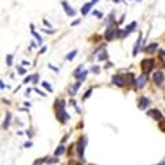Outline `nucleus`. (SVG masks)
Returning a JSON list of instances; mask_svg holds the SVG:
<instances>
[{"label":"nucleus","mask_w":165,"mask_h":165,"mask_svg":"<svg viewBox=\"0 0 165 165\" xmlns=\"http://www.w3.org/2000/svg\"><path fill=\"white\" fill-rule=\"evenodd\" d=\"M135 80H136V79H133L132 73H128V74L125 76V81L128 82V84H135Z\"/></svg>","instance_id":"18"},{"label":"nucleus","mask_w":165,"mask_h":165,"mask_svg":"<svg viewBox=\"0 0 165 165\" xmlns=\"http://www.w3.org/2000/svg\"><path fill=\"white\" fill-rule=\"evenodd\" d=\"M91 1H92V4H96L98 1H99V0H91Z\"/></svg>","instance_id":"42"},{"label":"nucleus","mask_w":165,"mask_h":165,"mask_svg":"<svg viewBox=\"0 0 165 165\" xmlns=\"http://www.w3.org/2000/svg\"><path fill=\"white\" fill-rule=\"evenodd\" d=\"M111 82H113L114 85H117V87H124L127 81H125V77H124V76L114 74L113 77H111Z\"/></svg>","instance_id":"5"},{"label":"nucleus","mask_w":165,"mask_h":165,"mask_svg":"<svg viewBox=\"0 0 165 165\" xmlns=\"http://www.w3.org/2000/svg\"><path fill=\"white\" fill-rule=\"evenodd\" d=\"M32 35H33L35 37H36V40H37V43H39V46H40L41 43H43V39H41V36H40V35H37V33L35 32V30H32Z\"/></svg>","instance_id":"22"},{"label":"nucleus","mask_w":165,"mask_h":165,"mask_svg":"<svg viewBox=\"0 0 165 165\" xmlns=\"http://www.w3.org/2000/svg\"><path fill=\"white\" fill-rule=\"evenodd\" d=\"M32 146V143H30V142H26L25 144H24V147H30Z\"/></svg>","instance_id":"37"},{"label":"nucleus","mask_w":165,"mask_h":165,"mask_svg":"<svg viewBox=\"0 0 165 165\" xmlns=\"http://www.w3.org/2000/svg\"><path fill=\"white\" fill-rule=\"evenodd\" d=\"M158 165H165V161H162V162H161V164H158Z\"/></svg>","instance_id":"44"},{"label":"nucleus","mask_w":165,"mask_h":165,"mask_svg":"<svg viewBox=\"0 0 165 165\" xmlns=\"http://www.w3.org/2000/svg\"><path fill=\"white\" fill-rule=\"evenodd\" d=\"M117 29L119 28H114V26H109L108 30H106V33H105V39L108 40V41H110V40H113L114 37H117Z\"/></svg>","instance_id":"4"},{"label":"nucleus","mask_w":165,"mask_h":165,"mask_svg":"<svg viewBox=\"0 0 165 165\" xmlns=\"http://www.w3.org/2000/svg\"><path fill=\"white\" fill-rule=\"evenodd\" d=\"M44 161H46V158H39V160H36V161H35V164H33V165H41Z\"/></svg>","instance_id":"27"},{"label":"nucleus","mask_w":165,"mask_h":165,"mask_svg":"<svg viewBox=\"0 0 165 165\" xmlns=\"http://www.w3.org/2000/svg\"><path fill=\"white\" fill-rule=\"evenodd\" d=\"M113 1H116V3H120V1H121V0H113Z\"/></svg>","instance_id":"43"},{"label":"nucleus","mask_w":165,"mask_h":165,"mask_svg":"<svg viewBox=\"0 0 165 165\" xmlns=\"http://www.w3.org/2000/svg\"><path fill=\"white\" fill-rule=\"evenodd\" d=\"M41 84H43V87H44V88H46L47 91H50V92H52V87H51V85H50V84H48V82H47V81H43V82H41Z\"/></svg>","instance_id":"23"},{"label":"nucleus","mask_w":165,"mask_h":165,"mask_svg":"<svg viewBox=\"0 0 165 165\" xmlns=\"http://www.w3.org/2000/svg\"><path fill=\"white\" fill-rule=\"evenodd\" d=\"M153 81L157 84V85H162L164 82V73L161 70H157V72L153 73Z\"/></svg>","instance_id":"6"},{"label":"nucleus","mask_w":165,"mask_h":165,"mask_svg":"<svg viewBox=\"0 0 165 165\" xmlns=\"http://www.w3.org/2000/svg\"><path fill=\"white\" fill-rule=\"evenodd\" d=\"M68 138H69V135H65V138L62 139V142H66V140H68Z\"/></svg>","instance_id":"39"},{"label":"nucleus","mask_w":165,"mask_h":165,"mask_svg":"<svg viewBox=\"0 0 165 165\" xmlns=\"http://www.w3.org/2000/svg\"><path fill=\"white\" fill-rule=\"evenodd\" d=\"M79 24H80V19H76V21L72 22V26H76V25H79Z\"/></svg>","instance_id":"34"},{"label":"nucleus","mask_w":165,"mask_h":165,"mask_svg":"<svg viewBox=\"0 0 165 165\" xmlns=\"http://www.w3.org/2000/svg\"><path fill=\"white\" fill-rule=\"evenodd\" d=\"M35 91H36V92H37V94H40V95H41V96H46V94H44V92H43V91H40V90H39V88H35Z\"/></svg>","instance_id":"32"},{"label":"nucleus","mask_w":165,"mask_h":165,"mask_svg":"<svg viewBox=\"0 0 165 165\" xmlns=\"http://www.w3.org/2000/svg\"><path fill=\"white\" fill-rule=\"evenodd\" d=\"M92 14H94V15H96L98 18H102V17H103V15H102V13H99V11H96V10H94Z\"/></svg>","instance_id":"30"},{"label":"nucleus","mask_w":165,"mask_h":165,"mask_svg":"<svg viewBox=\"0 0 165 165\" xmlns=\"http://www.w3.org/2000/svg\"><path fill=\"white\" fill-rule=\"evenodd\" d=\"M18 73H19V74H25L26 70L24 68H21V66H19V68H18Z\"/></svg>","instance_id":"31"},{"label":"nucleus","mask_w":165,"mask_h":165,"mask_svg":"<svg viewBox=\"0 0 165 165\" xmlns=\"http://www.w3.org/2000/svg\"><path fill=\"white\" fill-rule=\"evenodd\" d=\"M140 68H142L143 74H147V73L151 72L153 68H154V59H143V61H142V65H140Z\"/></svg>","instance_id":"3"},{"label":"nucleus","mask_w":165,"mask_h":165,"mask_svg":"<svg viewBox=\"0 0 165 165\" xmlns=\"http://www.w3.org/2000/svg\"><path fill=\"white\" fill-rule=\"evenodd\" d=\"M44 24H46L47 26H50V28H51V24H50V22H48V21H47V19H44Z\"/></svg>","instance_id":"38"},{"label":"nucleus","mask_w":165,"mask_h":165,"mask_svg":"<svg viewBox=\"0 0 165 165\" xmlns=\"http://www.w3.org/2000/svg\"><path fill=\"white\" fill-rule=\"evenodd\" d=\"M37 80H39V76L35 74V76H33V82H35V84H37Z\"/></svg>","instance_id":"33"},{"label":"nucleus","mask_w":165,"mask_h":165,"mask_svg":"<svg viewBox=\"0 0 165 165\" xmlns=\"http://www.w3.org/2000/svg\"><path fill=\"white\" fill-rule=\"evenodd\" d=\"M65 153V146L63 144H59V146L57 147V150H55V157H58V155H61V154H63Z\"/></svg>","instance_id":"16"},{"label":"nucleus","mask_w":165,"mask_h":165,"mask_svg":"<svg viewBox=\"0 0 165 165\" xmlns=\"http://www.w3.org/2000/svg\"><path fill=\"white\" fill-rule=\"evenodd\" d=\"M138 1H140V0H138Z\"/></svg>","instance_id":"46"},{"label":"nucleus","mask_w":165,"mask_h":165,"mask_svg":"<svg viewBox=\"0 0 165 165\" xmlns=\"http://www.w3.org/2000/svg\"><path fill=\"white\" fill-rule=\"evenodd\" d=\"M32 80H33V76H28V77L24 80V84H28V82H29V81H32Z\"/></svg>","instance_id":"29"},{"label":"nucleus","mask_w":165,"mask_h":165,"mask_svg":"<svg viewBox=\"0 0 165 165\" xmlns=\"http://www.w3.org/2000/svg\"><path fill=\"white\" fill-rule=\"evenodd\" d=\"M13 65V55L8 54L7 55V66H11Z\"/></svg>","instance_id":"25"},{"label":"nucleus","mask_w":165,"mask_h":165,"mask_svg":"<svg viewBox=\"0 0 165 165\" xmlns=\"http://www.w3.org/2000/svg\"><path fill=\"white\" fill-rule=\"evenodd\" d=\"M161 54H162V55H165V51H161Z\"/></svg>","instance_id":"45"},{"label":"nucleus","mask_w":165,"mask_h":165,"mask_svg":"<svg viewBox=\"0 0 165 165\" xmlns=\"http://www.w3.org/2000/svg\"><path fill=\"white\" fill-rule=\"evenodd\" d=\"M50 66V69H52V70H55V72H58V68H55L54 65H48Z\"/></svg>","instance_id":"35"},{"label":"nucleus","mask_w":165,"mask_h":165,"mask_svg":"<svg viewBox=\"0 0 165 165\" xmlns=\"http://www.w3.org/2000/svg\"><path fill=\"white\" fill-rule=\"evenodd\" d=\"M91 94H92V90H91V88H90V90H88V91H87V92H85V95L82 96V99H88V98L91 96Z\"/></svg>","instance_id":"26"},{"label":"nucleus","mask_w":165,"mask_h":165,"mask_svg":"<svg viewBox=\"0 0 165 165\" xmlns=\"http://www.w3.org/2000/svg\"><path fill=\"white\" fill-rule=\"evenodd\" d=\"M149 81V79H147V76L146 74H142L139 76L136 80H135V85L138 87V88H143L144 85H146V82Z\"/></svg>","instance_id":"7"},{"label":"nucleus","mask_w":165,"mask_h":165,"mask_svg":"<svg viewBox=\"0 0 165 165\" xmlns=\"http://www.w3.org/2000/svg\"><path fill=\"white\" fill-rule=\"evenodd\" d=\"M10 121H11V114L7 113V114H6V120H4V122H3V128L4 129H7L8 127H10Z\"/></svg>","instance_id":"14"},{"label":"nucleus","mask_w":165,"mask_h":165,"mask_svg":"<svg viewBox=\"0 0 165 165\" xmlns=\"http://www.w3.org/2000/svg\"><path fill=\"white\" fill-rule=\"evenodd\" d=\"M87 74H88V72H87V70H82L81 73H79V74H76L74 77H76L77 80H80V81H81V80H85Z\"/></svg>","instance_id":"17"},{"label":"nucleus","mask_w":165,"mask_h":165,"mask_svg":"<svg viewBox=\"0 0 165 165\" xmlns=\"http://www.w3.org/2000/svg\"><path fill=\"white\" fill-rule=\"evenodd\" d=\"M57 105H58V111H57L58 120L61 122H66L69 120V114L66 113V110H65V101L61 99V101L57 102Z\"/></svg>","instance_id":"1"},{"label":"nucleus","mask_w":165,"mask_h":165,"mask_svg":"<svg viewBox=\"0 0 165 165\" xmlns=\"http://www.w3.org/2000/svg\"><path fill=\"white\" fill-rule=\"evenodd\" d=\"M0 87H1V90H4V82L0 81Z\"/></svg>","instance_id":"41"},{"label":"nucleus","mask_w":165,"mask_h":165,"mask_svg":"<svg viewBox=\"0 0 165 165\" xmlns=\"http://www.w3.org/2000/svg\"><path fill=\"white\" fill-rule=\"evenodd\" d=\"M147 116H150V117H153L154 120H160L162 119V116H161V111L158 110V109H151V110L147 111Z\"/></svg>","instance_id":"10"},{"label":"nucleus","mask_w":165,"mask_h":165,"mask_svg":"<svg viewBox=\"0 0 165 165\" xmlns=\"http://www.w3.org/2000/svg\"><path fill=\"white\" fill-rule=\"evenodd\" d=\"M59 162V160H58L57 157L55 158H51V160H48V164H58Z\"/></svg>","instance_id":"28"},{"label":"nucleus","mask_w":165,"mask_h":165,"mask_svg":"<svg viewBox=\"0 0 165 165\" xmlns=\"http://www.w3.org/2000/svg\"><path fill=\"white\" fill-rule=\"evenodd\" d=\"M47 51V47H43V48H41V50H40V54H44V52H46Z\"/></svg>","instance_id":"36"},{"label":"nucleus","mask_w":165,"mask_h":165,"mask_svg":"<svg viewBox=\"0 0 165 165\" xmlns=\"http://www.w3.org/2000/svg\"><path fill=\"white\" fill-rule=\"evenodd\" d=\"M92 6H94L92 1H90V3H85V4H84V6L81 7V14H82V15H87L88 13H90L91 8H92Z\"/></svg>","instance_id":"12"},{"label":"nucleus","mask_w":165,"mask_h":165,"mask_svg":"<svg viewBox=\"0 0 165 165\" xmlns=\"http://www.w3.org/2000/svg\"><path fill=\"white\" fill-rule=\"evenodd\" d=\"M142 43H143V37H142V33H140L139 37H138V41L135 43V48H133V52H132L133 57H136V54L140 51V48H142Z\"/></svg>","instance_id":"11"},{"label":"nucleus","mask_w":165,"mask_h":165,"mask_svg":"<svg viewBox=\"0 0 165 165\" xmlns=\"http://www.w3.org/2000/svg\"><path fill=\"white\" fill-rule=\"evenodd\" d=\"M99 70H101V68H99V66H92V68H91V72L92 73H95V74H99Z\"/></svg>","instance_id":"24"},{"label":"nucleus","mask_w":165,"mask_h":165,"mask_svg":"<svg viewBox=\"0 0 165 165\" xmlns=\"http://www.w3.org/2000/svg\"><path fill=\"white\" fill-rule=\"evenodd\" d=\"M77 52H79L77 50H73L72 52H69V54L66 55V61H73V59H74V57L77 55Z\"/></svg>","instance_id":"19"},{"label":"nucleus","mask_w":165,"mask_h":165,"mask_svg":"<svg viewBox=\"0 0 165 165\" xmlns=\"http://www.w3.org/2000/svg\"><path fill=\"white\" fill-rule=\"evenodd\" d=\"M80 84H81V81H80V80H79V81L76 82L74 85H73L72 88H70V91H69V94H70L72 96H74L76 94H77V90H79V88H80Z\"/></svg>","instance_id":"13"},{"label":"nucleus","mask_w":165,"mask_h":165,"mask_svg":"<svg viewBox=\"0 0 165 165\" xmlns=\"http://www.w3.org/2000/svg\"><path fill=\"white\" fill-rule=\"evenodd\" d=\"M62 7H63L65 13L68 14V17H74V15H76V11L73 10L70 6H69L68 1H65V0H63V1H62Z\"/></svg>","instance_id":"9"},{"label":"nucleus","mask_w":165,"mask_h":165,"mask_svg":"<svg viewBox=\"0 0 165 165\" xmlns=\"http://www.w3.org/2000/svg\"><path fill=\"white\" fill-rule=\"evenodd\" d=\"M157 47H158L157 43H151V44H149V46L146 47V51H147V52H154V51L157 50Z\"/></svg>","instance_id":"15"},{"label":"nucleus","mask_w":165,"mask_h":165,"mask_svg":"<svg viewBox=\"0 0 165 165\" xmlns=\"http://www.w3.org/2000/svg\"><path fill=\"white\" fill-rule=\"evenodd\" d=\"M135 26H136V22H131V24H129V25H127L125 26V30L128 33H131L133 30V29H135Z\"/></svg>","instance_id":"21"},{"label":"nucleus","mask_w":165,"mask_h":165,"mask_svg":"<svg viewBox=\"0 0 165 165\" xmlns=\"http://www.w3.org/2000/svg\"><path fill=\"white\" fill-rule=\"evenodd\" d=\"M150 105V99L146 96H140L139 98V102H138V106H139L140 110H144V109H147V106Z\"/></svg>","instance_id":"8"},{"label":"nucleus","mask_w":165,"mask_h":165,"mask_svg":"<svg viewBox=\"0 0 165 165\" xmlns=\"http://www.w3.org/2000/svg\"><path fill=\"white\" fill-rule=\"evenodd\" d=\"M29 94H30V90L28 88V90H26V92H25V95H26V96H29Z\"/></svg>","instance_id":"40"},{"label":"nucleus","mask_w":165,"mask_h":165,"mask_svg":"<svg viewBox=\"0 0 165 165\" xmlns=\"http://www.w3.org/2000/svg\"><path fill=\"white\" fill-rule=\"evenodd\" d=\"M98 59H99V61H106V59H108V52H106V50L102 48L101 54H99V57H98Z\"/></svg>","instance_id":"20"},{"label":"nucleus","mask_w":165,"mask_h":165,"mask_svg":"<svg viewBox=\"0 0 165 165\" xmlns=\"http://www.w3.org/2000/svg\"><path fill=\"white\" fill-rule=\"evenodd\" d=\"M85 144H87V138L81 136L77 143V154H79V158L81 161H85V157H84V150H85Z\"/></svg>","instance_id":"2"}]
</instances>
